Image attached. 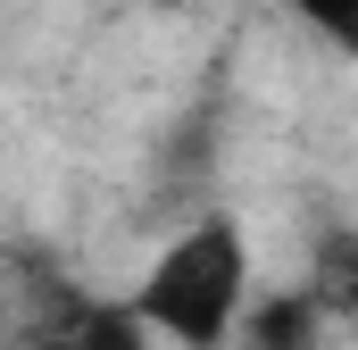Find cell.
<instances>
[{"label":"cell","instance_id":"3957f363","mask_svg":"<svg viewBox=\"0 0 358 350\" xmlns=\"http://www.w3.org/2000/svg\"><path fill=\"white\" fill-rule=\"evenodd\" d=\"M300 292L317 300V317H325L334 334H358V225H325V234H317Z\"/></svg>","mask_w":358,"mask_h":350},{"label":"cell","instance_id":"5b68a950","mask_svg":"<svg viewBox=\"0 0 358 350\" xmlns=\"http://www.w3.org/2000/svg\"><path fill=\"white\" fill-rule=\"evenodd\" d=\"M150 8H183V0H150Z\"/></svg>","mask_w":358,"mask_h":350},{"label":"cell","instance_id":"6da1fadb","mask_svg":"<svg viewBox=\"0 0 358 350\" xmlns=\"http://www.w3.org/2000/svg\"><path fill=\"white\" fill-rule=\"evenodd\" d=\"M250 292H259V284H250V242H242V225H234L225 209H208V217H192L176 242L142 267V284H134L125 300H134V317H142L167 350H234V326H242Z\"/></svg>","mask_w":358,"mask_h":350},{"label":"cell","instance_id":"277c9868","mask_svg":"<svg viewBox=\"0 0 358 350\" xmlns=\"http://www.w3.org/2000/svg\"><path fill=\"white\" fill-rule=\"evenodd\" d=\"M283 8H292L308 34H325L334 50H350V59H358V0H283Z\"/></svg>","mask_w":358,"mask_h":350},{"label":"cell","instance_id":"7a4b0ae2","mask_svg":"<svg viewBox=\"0 0 358 350\" xmlns=\"http://www.w3.org/2000/svg\"><path fill=\"white\" fill-rule=\"evenodd\" d=\"M334 326L317 317V300L292 284V292H250L242 326H234V350H325Z\"/></svg>","mask_w":358,"mask_h":350}]
</instances>
